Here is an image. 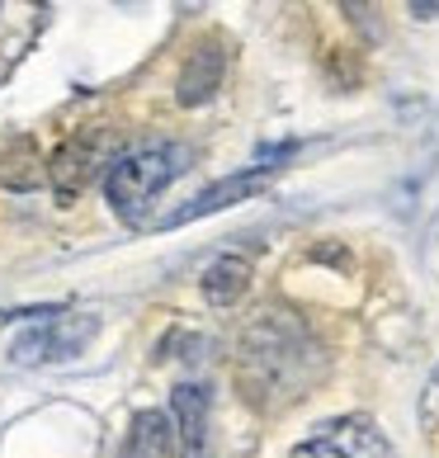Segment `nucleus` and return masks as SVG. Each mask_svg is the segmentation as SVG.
Instances as JSON below:
<instances>
[{"label": "nucleus", "mask_w": 439, "mask_h": 458, "mask_svg": "<svg viewBox=\"0 0 439 458\" xmlns=\"http://www.w3.org/2000/svg\"><path fill=\"white\" fill-rule=\"evenodd\" d=\"M175 420H180V439H184V458H208V387L204 383H180L175 387Z\"/></svg>", "instance_id": "nucleus-6"}, {"label": "nucleus", "mask_w": 439, "mask_h": 458, "mask_svg": "<svg viewBox=\"0 0 439 458\" xmlns=\"http://www.w3.org/2000/svg\"><path fill=\"white\" fill-rule=\"evenodd\" d=\"M223 76H227V53H223V43L208 38L204 47H194L180 72V105H208L223 90Z\"/></svg>", "instance_id": "nucleus-5"}, {"label": "nucleus", "mask_w": 439, "mask_h": 458, "mask_svg": "<svg viewBox=\"0 0 439 458\" xmlns=\"http://www.w3.org/2000/svg\"><path fill=\"white\" fill-rule=\"evenodd\" d=\"M99 335V317H86V312H53L43 321L20 331V341L10 345V360L20 369H43V364H66L76 360L80 350Z\"/></svg>", "instance_id": "nucleus-2"}, {"label": "nucleus", "mask_w": 439, "mask_h": 458, "mask_svg": "<svg viewBox=\"0 0 439 458\" xmlns=\"http://www.w3.org/2000/svg\"><path fill=\"white\" fill-rule=\"evenodd\" d=\"M57 308H24V312H0V327H10V321H29V327H33V321H43V317H53Z\"/></svg>", "instance_id": "nucleus-10"}, {"label": "nucleus", "mask_w": 439, "mask_h": 458, "mask_svg": "<svg viewBox=\"0 0 439 458\" xmlns=\"http://www.w3.org/2000/svg\"><path fill=\"white\" fill-rule=\"evenodd\" d=\"M95 165H99V157H95V138H86V142H66V147L57 151V161H53L57 199H72V194L86 190V180H90Z\"/></svg>", "instance_id": "nucleus-9"}, {"label": "nucleus", "mask_w": 439, "mask_h": 458, "mask_svg": "<svg viewBox=\"0 0 439 458\" xmlns=\"http://www.w3.org/2000/svg\"><path fill=\"white\" fill-rule=\"evenodd\" d=\"M293 458H397V449L368 416H345L322 426L308 445H298Z\"/></svg>", "instance_id": "nucleus-3"}, {"label": "nucleus", "mask_w": 439, "mask_h": 458, "mask_svg": "<svg viewBox=\"0 0 439 458\" xmlns=\"http://www.w3.org/2000/svg\"><path fill=\"white\" fill-rule=\"evenodd\" d=\"M430 157H439V118L430 123Z\"/></svg>", "instance_id": "nucleus-11"}, {"label": "nucleus", "mask_w": 439, "mask_h": 458, "mask_svg": "<svg viewBox=\"0 0 439 458\" xmlns=\"http://www.w3.org/2000/svg\"><path fill=\"white\" fill-rule=\"evenodd\" d=\"M274 171H279V165H246V171H236V175H227V180H217L213 190H204L198 199H190L184 208H175L161 227H184V223H198V217L223 213V208H232V203H241V199H250V194H260L265 184L274 180Z\"/></svg>", "instance_id": "nucleus-4"}, {"label": "nucleus", "mask_w": 439, "mask_h": 458, "mask_svg": "<svg viewBox=\"0 0 439 458\" xmlns=\"http://www.w3.org/2000/svg\"><path fill=\"white\" fill-rule=\"evenodd\" d=\"M250 275H256V269H250L246 256H217L204 269V298L213 308H232V302L250 288Z\"/></svg>", "instance_id": "nucleus-8"}, {"label": "nucleus", "mask_w": 439, "mask_h": 458, "mask_svg": "<svg viewBox=\"0 0 439 458\" xmlns=\"http://www.w3.org/2000/svg\"><path fill=\"white\" fill-rule=\"evenodd\" d=\"M190 171H194V151L184 142H151L138 151H123L118 161H109V175H105L109 208L123 223H142V213L165 194V184H175Z\"/></svg>", "instance_id": "nucleus-1"}, {"label": "nucleus", "mask_w": 439, "mask_h": 458, "mask_svg": "<svg viewBox=\"0 0 439 458\" xmlns=\"http://www.w3.org/2000/svg\"><path fill=\"white\" fill-rule=\"evenodd\" d=\"M118 458H175V430L165 411H138Z\"/></svg>", "instance_id": "nucleus-7"}, {"label": "nucleus", "mask_w": 439, "mask_h": 458, "mask_svg": "<svg viewBox=\"0 0 439 458\" xmlns=\"http://www.w3.org/2000/svg\"><path fill=\"white\" fill-rule=\"evenodd\" d=\"M411 14H420V20H430V14H439V5H411Z\"/></svg>", "instance_id": "nucleus-12"}]
</instances>
